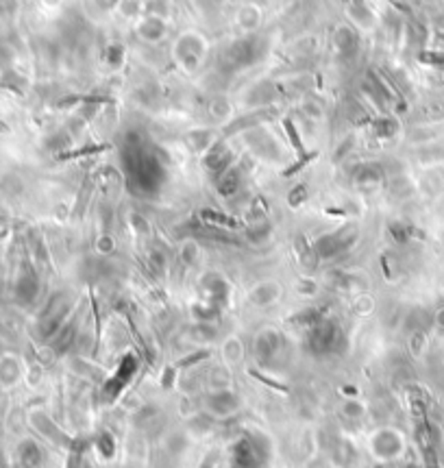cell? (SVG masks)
I'll use <instances>...</instances> for the list:
<instances>
[{
	"mask_svg": "<svg viewBox=\"0 0 444 468\" xmlns=\"http://www.w3.org/2000/svg\"><path fill=\"white\" fill-rule=\"evenodd\" d=\"M268 51V42L259 38L257 33H242V38H235L229 42L220 53V68L222 72H237V70H246L250 66H255L259 59L266 55Z\"/></svg>",
	"mask_w": 444,
	"mask_h": 468,
	"instance_id": "obj_1",
	"label": "cell"
},
{
	"mask_svg": "<svg viewBox=\"0 0 444 468\" xmlns=\"http://www.w3.org/2000/svg\"><path fill=\"white\" fill-rule=\"evenodd\" d=\"M207 53H209V44L205 40V35H200L198 31H185L172 44V57L185 75H196L203 68V64H205Z\"/></svg>",
	"mask_w": 444,
	"mask_h": 468,
	"instance_id": "obj_2",
	"label": "cell"
},
{
	"mask_svg": "<svg viewBox=\"0 0 444 468\" xmlns=\"http://www.w3.org/2000/svg\"><path fill=\"white\" fill-rule=\"evenodd\" d=\"M135 33L142 42L146 44H159L168 38V33H170V24H168L166 16H157V14H146L138 18L135 22Z\"/></svg>",
	"mask_w": 444,
	"mask_h": 468,
	"instance_id": "obj_3",
	"label": "cell"
},
{
	"mask_svg": "<svg viewBox=\"0 0 444 468\" xmlns=\"http://www.w3.org/2000/svg\"><path fill=\"white\" fill-rule=\"evenodd\" d=\"M333 46L340 57L353 59L359 51V33L351 27V24H340L333 31Z\"/></svg>",
	"mask_w": 444,
	"mask_h": 468,
	"instance_id": "obj_4",
	"label": "cell"
},
{
	"mask_svg": "<svg viewBox=\"0 0 444 468\" xmlns=\"http://www.w3.org/2000/svg\"><path fill=\"white\" fill-rule=\"evenodd\" d=\"M205 112H207V118L211 120L213 125H222V127H226L235 118L233 116L235 114L233 103L222 94L209 96V101L205 103Z\"/></svg>",
	"mask_w": 444,
	"mask_h": 468,
	"instance_id": "obj_5",
	"label": "cell"
},
{
	"mask_svg": "<svg viewBox=\"0 0 444 468\" xmlns=\"http://www.w3.org/2000/svg\"><path fill=\"white\" fill-rule=\"evenodd\" d=\"M235 24L242 33H255L261 24V9L253 3L239 5V9L235 11Z\"/></svg>",
	"mask_w": 444,
	"mask_h": 468,
	"instance_id": "obj_6",
	"label": "cell"
},
{
	"mask_svg": "<svg viewBox=\"0 0 444 468\" xmlns=\"http://www.w3.org/2000/svg\"><path fill=\"white\" fill-rule=\"evenodd\" d=\"M92 5L103 11V14H109V11H118L120 5H122V0H92Z\"/></svg>",
	"mask_w": 444,
	"mask_h": 468,
	"instance_id": "obj_7",
	"label": "cell"
},
{
	"mask_svg": "<svg viewBox=\"0 0 444 468\" xmlns=\"http://www.w3.org/2000/svg\"><path fill=\"white\" fill-rule=\"evenodd\" d=\"M105 59H107V62H112V66L116 68L120 64V59H122V48H120L118 44H112L109 48H107Z\"/></svg>",
	"mask_w": 444,
	"mask_h": 468,
	"instance_id": "obj_8",
	"label": "cell"
},
{
	"mask_svg": "<svg viewBox=\"0 0 444 468\" xmlns=\"http://www.w3.org/2000/svg\"><path fill=\"white\" fill-rule=\"evenodd\" d=\"M42 3H44L48 9H57V7H62V3H66V0H42Z\"/></svg>",
	"mask_w": 444,
	"mask_h": 468,
	"instance_id": "obj_9",
	"label": "cell"
}]
</instances>
